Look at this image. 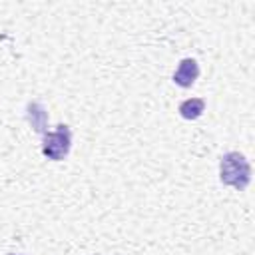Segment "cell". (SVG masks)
Masks as SVG:
<instances>
[{
	"label": "cell",
	"instance_id": "cell-1",
	"mask_svg": "<svg viewBox=\"0 0 255 255\" xmlns=\"http://www.w3.org/2000/svg\"><path fill=\"white\" fill-rule=\"evenodd\" d=\"M219 179L223 185L243 191L251 181V165L239 151H227L219 161Z\"/></svg>",
	"mask_w": 255,
	"mask_h": 255
},
{
	"label": "cell",
	"instance_id": "cell-2",
	"mask_svg": "<svg viewBox=\"0 0 255 255\" xmlns=\"http://www.w3.org/2000/svg\"><path fill=\"white\" fill-rule=\"evenodd\" d=\"M72 145V131L66 124H60L54 131H46L44 133V141H42V153L52 159V161H60L68 155Z\"/></svg>",
	"mask_w": 255,
	"mask_h": 255
},
{
	"label": "cell",
	"instance_id": "cell-3",
	"mask_svg": "<svg viewBox=\"0 0 255 255\" xmlns=\"http://www.w3.org/2000/svg\"><path fill=\"white\" fill-rule=\"evenodd\" d=\"M199 76V66L193 58H185L179 62L175 74H173V82L179 86V88H191L193 82L197 80Z\"/></svg>",
	"mask_w": 255,
	"mask_h": 255
},
{
	"label": "cell",
	"instance_id": "cell-4",
	"mask_svg": "<svg viewBox=\"0 0 255 255\" xmlns=\"http://www.w3.org/2000/svg\"><path fill=\"white\" fill-rule=\"evenodd\" d=\"M26 118H28L32 129H34L36 133H42V135H44V133L48 131V114H46V110L42 108V104L30 102V104L26 106Z\"/></svg>",
	"mask_w": 255,
	"mask_h": 255
},
{
	"label": "cell",
	"instance_id": "cell-5",
	"mask_svg": "<svg viewBox=\"0 0 255 255\" xmlns=\"http://www.w3.org/2000/svg\"><path fill=\"white\" fill-rule=\"evenodd\" d=\"M179 116L185 120H197L203 112H205V100L201 98H189L185 102L179 104Z\"/></svg>",
	"mask_w": 255,
	"mask_h": 255
},
{
	"label": "cell",
	"instance_id": "cell-6",
	"mask_svg": "<svg viewBox=\"0 0 255 255\" xmlns=\"http://www.w3.org/2000/svg\"><path fill=\"white\" fill-rule=\"evenodd\" d=\"M12 255H14V253H12Z\"/></svg>",
	"mask_w": 255,
	"mask_h": 255
}]
</instances>
